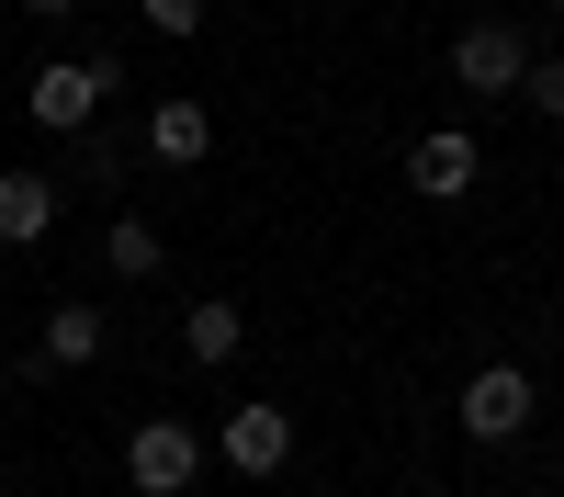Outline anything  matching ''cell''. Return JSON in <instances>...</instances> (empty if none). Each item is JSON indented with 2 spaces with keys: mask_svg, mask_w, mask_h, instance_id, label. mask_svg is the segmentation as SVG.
Returning a JSON list of instances; mask_svg holds the SVG:
<instances>
[{
  "mask_svg": "<svg viewBox=\"0 0 564 497\" xmlns=\"http://www.w3.org/2000/svg\"><path fill=\"white\" fill-rule=\"evenodd\" d=\"M520 68H531V34H520V23L486 12V23L452 34V79L475 90V102H520Z\"/></svg>",
  "mask_w": 564,
  "mask_h": 497,
  "instance_id": "obj_2",
  "label": "cell"
},
{
  "mask_svg": "<svg viewBox=\"0 0 564 497\" xmlns=\"http://www.w3.org/2000/svg\"><path fill=\"white\" fill-rule=\"evenodd\" d=\"M475 170H486L475 125H430V136H417V148H406V181H417V193H430V204H463V193H475Z\"/></svg>",
  "mask_w": 564,
  "mask_h": 497,
  "instance_id": "obj_6",
  "label": "cell"
},
{
  "mask_svg": "<svg viewBox=\"0 0 564 497\" xmlns=\"http://www.w3.org/2000/svg\"><path fill=\"white\" fill-rule=\"evenodd\" d=\"M135 12H148L159 34H193V23H204V0H135Z\"/></svg>",
  "mask_w": 564,
  "mask_h": 497,
  "instance_id": "obj_13",
  "label": "cell"
},
{
  "mask_svg": "<svg viewBox=\"0 0 564 497\" xmlns=\"http://www.w3.org/2000/svg\"><path fill=\"white\" fill-rule=\"evenodd\" d=\"M238 339H249V305L238 294H204L193 316H181V350H193V361H238Z\"/></svg>",
  "mask_w": 564,
  "mask_h": 497,
  "instance_id": "obj_9",
  "label": "cell"
},
{
  "mask_svg": "<svg viewBox=\"0 0 564 497\" xmlns=\"http://www.w3.org/2000/svg\"><path fill=\"white\" fill-rule=\"evenodd\" d=\"M452 419L475 430V441H520V430L542 419V385L520 374V361H486V374H463V396H452Z\"/></svg>",
  "mask_w": 564,
  "mask_h": 497,
  "instance_id": "obj_3",
  "label": "cell"
},
{
  "mask_svg": "<svg viewBox=\"0 0 564 497\" xmlns=\"http://www.w3.org/2000/svg\"><path fill=\"white\" fill-rule=\"evenodd\" d=\"M113 57H57V68H34V90H23V102H34V125H57V136H79L90 114H102L113 102Z\"/></svg>",
  "mask_w": 564,
  "mask_h": 497,
  "instance_id": "obj_5",
  "label": "cell"
},
{
  "mask_svg": "<svg viewBox=\"0 0 564 497\" xmlns=\"http://www.w3.org/2000/svg\"><path fill=\"white\" fill-rule=\"evenodd\" d=\"M102 305H57V316H45V361H68V374H79V361H102Z\"/></svg>",
  "mask_w": 564,
  "mask_h": 497,
  "instance_id": "obj_11",
  "label": "cell"
},
{
  "mask_svg": "<svg viewBox=\"0 0 564 497\" xmlns=\"http://www.w3.org/2000/svg\"><path fill=\"white\" fill-rule=\"evenodd\" d=\"M520 102H531L542 125H564V57H531V68H520Z\"/></svg>",
  "mask_w": 564,
  "mask_h": 497,
  "instance_id": "obj_12",
  "label": "cell"
},
{
  "mask_svg": "<svg viewBox=\"0 0 564 497\" xmlns=\"http://www.w3.org/2000/svg\"><path fill=\"white\" fill-rule=\"evenodd\" d=\"M57 226V181L45 170H0V249H34Z\"/></svg>",
  "mask_w": 564,
  "mask_h": 497,
  "instance_id": "obj_7",
  "label": "cell"
},
{
  "mask_svg": "<svg viewBox=\"0 0 564 497\" xmlns=\"http://www.w3.org/2000/svg\"><path fill=\"white\" fill-rule=\"evenodd\" d=\"M215 452L238 464L249 486H271L282 464H294V407H271V396H238L226 407V430H215Z\"/></svg>",
  "mask_w": 564,
  "mask_h": 497,
  "instance_id": "obj_4",
  "label": "cell"
},
{
  "mask_svg": "<svg viewBox=\"0 0 564 497\" xmlns=\"http://www.w3.org/2000/svg\"><path fill=\"white\" fill-rule=\"evenodd\" d=\"M102 260H113V283H148V271L170 260V238H159L148 215H113V226H102Z\"/></svg>",
  "mask_w": 564,
  "mask_h": 497,
  "instance_id": "obj_10",
  "label": "cell"
},
{
  "mask_svg": "<svg viewBox=\"0 0 564 497\" xmlns=\"http://www.w3.org/2000/svg\"><path fill=\"white\" fill-rule=\"evenodd\" d=\"M193 475H204V430L193 419H135L124 430V486L135 497H193Z\"/></svg>",
  "mask_w": 564,
  "mask_h": 497,
  "instance_id": "obj_1",
  "label": "cell"
},
{
  "mask_svg": "<svg viewBox=\"0 0 564 497\" xmlns=\"http://www.w3.org/2000/svg\"><path fill=\"white\" fill-rule=\"evenodd\" d=\"M23 12H45V23H57V12H79V0H23Z\"/></svg>",
  "mask_w": 564,
  "mask_h": 497,
  "instance_id": "obj_14",
  "label": "cell"
},
{
  "mask_svg": "<svg viewBox=\"0 0 564 497\" xmlns=\"http://www.w3.org/2000/svg\"><path fill=\"white\" fill-rule=\"evenodd\" d=\"M148 159H170V170L215 159V114H204V102H181V90H170V102L148 114Z\"/></svg>",
  "mask_w": 564,
  "mask_h": 497,
  "instance_id": "obj_8",
  "label": "cell"
}]
</instances>
